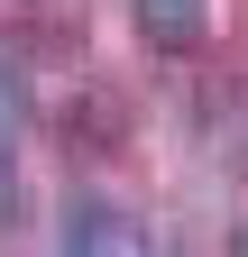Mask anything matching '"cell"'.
I'll list each match as a JSON object with an SVG mask.
<instances>
[{"mask_svg": "<svg viewBox=\"0 0 248 257\" xmlns=\"http://www.w3.org/2000/svg\"><path fill=\"white\" fill-rule=\"evenodd\" d=\"M65 248L74 257H138L147 248V220L119 211V202H101V193H74L65 202Z\"/></svg>", "mask_w": 248, "mask_h": 257, "instance_id": "obj_2", "label": "cell"}, {"mask_svg": "<svg viewBox=\"0 0 248 257\" xmlns=\"http://www.w3.org/2000/svg\"><path fill=\"white\" fill-rule=\"evenodd\" d=\"M129 138H138V110L119 101L110 83H92V92H74V101L55 110V147L65 156H119Z\"/></svg>", "mask_w": 248, "mask_h": 257, "instance_id": "obj_1", "label": "cell"}, {"mask_svg": "<svg viewBox=\"0 0 248 257\" xmlns=\"http://www.w3.org/2000/svg\"><path fill=\"white\" fill-rule=\"evenodd\" d=\"M19 119H28V74L0 55V138H19Z\"/></svg>", "mask_w": 248, "mask_h": 257, "instance_id": "obj_5", "label": "cell"}, {"mask_svg": "<svg viewBox=\"0 0 248 257\" xmlns=\"http://www.w3.org/2000/svg\"><path fill=\"white\" fill-rule=\"evenodd\" d=\"M230 248H239V257H248V220H239V230H230Z\"/></svg>", "mask_w": 248, "mask_h": 257, "instance_id": "obj_6", "label": "cell"}, {"mask_svg": "<svg viewBox=\"0 0 248 257\" xmlns=\"http://www.w3.org/2000/svg\"><path fill=\"white\" fill-rule=\"evenodd\" d=\"M28 220V184H19V156H10V138H0V230H19Z\"/></svg>", "mask_w": 248, "mask_h": 257, "instance_id": "obj_4", "label": "cell"}, {"mask_svg": "<svg viewBox=\"0 0 248 257\" xmlns=\"http://www.w3.org/2000/svg\"><path fill=\"white\" fill-rule=\"evenodd\" d=\"M129 19H138V37L157 46V55L202 46V0H129Z\"/></svg>", "mask_w": 248, "mask_h": 257, "instance_id": "obj_3", "label": "cell"}]
</instances>
